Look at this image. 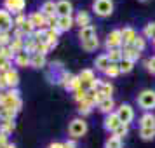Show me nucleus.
I'll return each instance as SVG.
<instances>
[{"label": "nucleus", "mask_w": 155, "mask_h": 148, "mask_svg": "<svg viewBox=\"0 0 155 148\" xmlns=\"http://www.w3.org/2000/svg\"><path fill=\"white\" fill-rule=\"evenodd\" d=\"M98 108L101 110L103 113H106V115H110V113H113V108H115V101H113V98H106L103 99L101 103L98 105Z\"/></svg>", "instance_id": "16"}, {"label": "nucleus", "mask_w": 155, "mask_h": 148, "mask_svg": "<svg viewBox=\"0 0 155 148\" xmlns=\"http://www.w3.org/2000/svg\"><path fill=\"white\" fill-rule=\"evenodd\" d=\"M140 138L145 141H150L155 138V127H140Z\"/></svg>", "instance_id": "24"}, {"label": "nucleus", "mask_w": 155, "mask_h": 148, "mask_svg": "<svg viewBox=\"0 0 155 148\" xmlns=\"http://www.w3.org/2000/svg\"><path fill=\"white\" fill-rule=\"evenodd\" d=\"M78 37H80V40H82V42L89 40V38H94V37H96V28H94L92 25H91V26H85V28H80Z\"/></svg>", "instance_id": "17"}, {"label": "nucleus", "mask_w": 155, "mask_h": 148, "mask_svg": "<svg viewBox=\"0 0 155 148\" xmlns=\"http://www.w3.org/2000/svg\"><path fill=\"white\" fill-rule=\"evenodd\" d=\"M133 45H134L138 51H140V52H143V51H145V47H147V38H145L143 35H138Z\"/></svg>", "instance_id": "33"}, {"label": "nucleus", "mask_w": 155, "mask_h": 148, "mask_svg": "<svg viewBox=\"0 0 155 148\" xmlns=\"http://www.w3.org/2000/svg\"><path fill=\"white\" fill-rule=\"evenodd\" d=\"M5 146H7V134L0 133V148H5Z\"/></svg>", "instance_id": "41"}, {"label": "nucleus", "mask_w": 155, "mask_h": 148, "mask_svg": "<svg viewBox=\"0 0 155 148\" xmlns=\"http://www.w3.org/2000/svg\"><path fill=\"white\" fill-rule=\"evenodd\" d=\"M4 77H5V82H7L9 87H14L16 89V85L19 84V77H18V71L14 70H9L4 73Z\"/></svg>", "instance_id": "19"}, {"label": "nucleus", "mask_w": 155, "mask_h": 148, "mask_svg": "<svg viewBox=\"0 0 155 148\" xmlns=\"http://www.w3.org/2000/svg\"><path fill=\"white\" fill-rule=\"evenodd\" d=\"M120 124H122V122H120L119 115H117L115 112L105 117V129H106V131H110V133H115V129H117Z\"/></svg>", "instance_id": "7"}, {"label": "nucleus", "mask_w": 155, "mask_h": 148, "mask_svg": "<svg viewBox=\"0 0 155 148\" xmlns=\"http://www.w3.org/2000/svg\"><path fill=\"white\" fill-rule=\"evenodd\" d=\"M5 44H11V42H9V35H7V31L0 33V47H4Z\"/></svg>", "instance_id": "40"}, {"label": "nucleus", "mask_w": 155, "mask_h": 148, "mask_svg": "<svg viewBox=\"0 0 155 148\" xmlns=\"http://www.w3.org/2000/svg\"><path fill=\"white\" fill-rule=\"evenodd\" d=\"M98 47H99V40H98V37H94V38H89V40L82 42V49L87 51V52H92V51H96Z\"/></svg>", "instance_id": "23"}, {"label": "nucleus", "mask_w": 155, "mask_h": 148, "mask_svg": "<svg viewBox=\"0 0 155 148\" xmlns=\"http://www.w3.org/2000/svg\"><path fill=\"white\" fill-rule=\"evenodd\" d=\"M4 87H7V82H5L4 75H0V89H4Z\"/></svg>", "instance_id": "42"}, {"label": "nucleus", "mask_w": 155, "mask_h": 148, "mask_svg": "<svg viewBox=\"0 0 155 148\" xmlns=\"http://www.w3.org/2000/svg\"><path fill=\"white\" fill-rule=\"evenodd\" d=\"M47 31V42H49V45L52 47V45H56L58 44V37H59V30L58 28H52V30H45Z\"/></svg>", "instance_id": "26"}, {"label": "nucleus", "mask_w": 155, "mask_h": 148, "mask_svg": "<svg viewBox=\"0 0 155 148\" xmlns=\"http://www.w3.org/2000/svg\"><path fill=\"white\" fill-rule=\"evenodd\" d=\"M119 68H120V73H129V71H133L134 63L129 61V59H122V61L119 63Z\"/></svg>", "instance_id": "31"}, {"label": "nucleus", "mask_w": 155, "mask_h": 148, "mask_svg": "<svg viewBox=\"0 0 155 148\" xmlns=\"http://www.w3.org/2000/svg\"><path fill=\"white\" fill-rule=\"evenodd\" d=\"M105 75L106 77H110V78H115V77H119L120 75V68H119V64L117 63H112L108 68L105 70Z\"/></svg>", "instance_id": "28"}, {"label": "nucleus", "mask_w": 155, "mask_h": 148, "mask_svg": "<svg viewBox=\"0 0 155 148\" xmlns=\"http://www.w3.org/2000/svg\"><path fill=\"white\" fill-rule=\"evenodd\" d=\"M94 64H96V68L98 70H101V71H105L108 66H110V58L106 56V54H101V56H98L96 58V61H94Z\"/></svg>", "instance_id": "21"}, {"label": "nucleus", "mask_w": 155, "mask_h": 148, "mask_svg": "<svg viewBox=\"0 0 155 148\" xmlns=\"http://www.w3.org/2000/svg\"><path fill=\"white\" fill-rule=\"evenodd\" d=\"M47 26H49V30H52V28H58V16H52V18H47Z\"/></svg>", "instance_id": "38"}, {"label": "nucleus", "mask_w": 155, "mask_h": 148, "mask_svg": "<svg viewBox=\"0 0 155 148\" xmlns=\"http://www.w3.org/2000/svg\"><path fill=\"white\" fill-rule=\"evenodd\" d=\"M49 148H64V143H51Z\"/></svg>", "instance_id": "43"}, {"label": "nucleus", "mask_w": 155, "mask_h": 148, "mask_svg": "<svg viewBox=\"0 0 155 148\" xmlns=\"http://www.w3.org/2000/svg\"><path fill=\"white\" fill-rule=\"evenodd\" d=\"M85 98H87V91H84V89H78V91H75V101H77V103L85 101Z\"/></svg>", "instance_id": "36"}, {"label": "nucleus", "mask_w": 155, "mask_h": 148, "mask_svg": "<svg viewBox=\"0 0 155 148\" xmlns=\"http://www.w3.org/2000/svg\"><path fill=\"white\" fill-rule=\"evenodd\" d=\"M12 25H14V21H12L11 14H9V11H0V33L9 31Z\"/></svg>", "instance_id": "9"}, {"label": "nucleus", "mask_w": 155, "mask_h": 148, "mask_svg": "<svg viewBox=\"0 0 155 148\" xmlns=\"http://www.w3.org/2000/svg\"><path fill=\"white\" fill-rule=\"evenodd\" d=\"M14 122H12V119H4L2 120V126H0V129H2V133H12L14 131Z\"/></svg>", "instance_id": "32"}, {"label": "nucleus", "mask_w": 155, "mask_h": 148, "mask_svg": "<svg viewBox=\"0 0 155 148\" xmlns=\"http://www.w3.org/2000/svg\"><path fill=\"white\" fill-rule=\"evenodd\" d=\"M138 105H140V108H143L145 112H152L155 108V91L145 89L143 92H140V96H138Z\"/></svg>", "instance_id": "1"}, {"label": "nucleus", "mask_w": 155, "mask_h": 148, "mask_svg": "<svg viewBox=\"0 0 155 148\" xmlns=\"http://www.w3.org/2000/svg\"><path fill=\"white\" fill-rule=\"evenodd\" d=\"M64 148H77V145H75V141H66Z\"/></svg>", "instance_id": "44"}, {"label": "nucleus", "mask_w": 155, "mask_h": 148, "mask_svg": "<svg viewBox=\"0 0 155 148\" xmlns=\"http://www.w3.org/2000/svg\"><path fill=\"white\" fill-rule=\"evenodd\" d=\"M28 21V19H26V18H25V16L23 14H19L18 16V18H16V21H14V25L16 26H18V28H23V25H25V23Z\"/></svg>", "instance_id": "39"}, {"label": "nucleus", "mask_w": 155, "mask_h": 148, "mask_svg": "<svg viewBox=\"0 0 155 148\" xmlns=\"http://www.w3.org/2000/svg\"><path fill=\"white\" fill-rule=\"evenodd\" d=\"M4 5L7 11H12L14 14H21V11L26 5V0H5Z\"/></svg>", "instance_id": "8"}, {"label": "nucleus", "mask_w": 155, "mask_h": 148, "mask_svg": "<svg viewBox=\"0 0 155 148\" xmlns=\"http://www.w3.org/2000/svg\"><path fill=\"white\" fill-rule=\"evenodd\" d=\"M141 2H148V0H141Z\"/></svg>", "instance_id": "46"}, {"label": "nucleus", "mask_w": 155, "mask_h": 148, "mask_svg": "<svg viewBox=\"0 0 155 148\" xmlns=\"http://www.w3.org/2000/svg\"><path fill=\"white\" fill-rule=\"evenodd\" d=\"M30 64L33 68H42V66H45V56L38 54V52H33L31 58H30Z\"/></svg>", "instance_id": "20"}, {"label": "nucleus", "mask_w": 155, "mask_h": 148, "mask_svg": "<svg viewBox=\"0 0 155 148\" xmlns=\"http://www.w3.org/2000/svg\"><path fill=\"white\" fill-rule=\"evenodd\" d=\"M92 11L99 16V18H106L113 12V0H94L92 4Z\"/></svg>", "instance_id": "2"}, {"label": "nucleus", "mask_w": 155, "mask_h": 148, "mask_svg": "<svg viewBox=\"0 0 155 148\" xmlns=\"http://www.w3.org/2000/svg\"><path fill=\"white\" fill-rule=\"evenodd\" d=\"M106 56L110 58V63H117L119 64L122 59H124V52H122V49H112L106 52Z\"/></svg>", "instance_id": "22"}, {"label": "nucleus", "mask_w": 155, "mask_h": 148, "mask_svg": "<svg viewBox=\"0 0 155 148\" xmlns=\"http://www.w3.org/2000/svg\"><path fill=\"white\" fill-rule=\"evenodd\" d=\"M117 115H119V119H120V122L122 124H131L133 122V119H134V110H133V106L131 105H127V103H122V105L117 108Z\"/></svg>", "instance_id": "5"}, {"label": "nucleus", "mask_w": 155, "mask_h": 148, "mask_svg": "<svg viewBox=\"0 0 155 148\" xmlns=\"http://www.w3.org/2000/svg\"><path fill=\"white\" fill-rule=\"evenodd\" d=\"M75 25V19L71 16H63V18H58V30L59 31H68Z\"/></svg>", "instance_id": "12"}, {"label": "nucleus", "mask_w": 155, "mask_h": 148, "mask_svg": "<svg viewBox=\"0 0 155 148\" xmlns=\"http://www.w3.org/2000/svg\"><path fill=\"white\" fill-rule=\"evenodd\" d=\"M105 148H122V140L117 138L115 134L108 136V140L105 141Z\"/></svg>", "instance_id": "25"}, {"label": "nucleus", "mask_w": 155, "mask_h": 148, "mask_svg": "<svg viewBox=\"0 0 155 148\" xmlns=\"http://www.w3.org/2000/svg\"><path fill=\"white\" fill-rule=\"evenodd\" d=\"M140 127H155V115L152 112H147V113H143L141 115V119H140Z\"/></svg>", "instance_id": "15"}, {"label": "nucleus", "mask_w": 155, "mask_h": 148, "mask_svg": "<svg viewBox=\"0 0 155 148\" xmlns=\"http://www.w3.org/2000/svg\"><path fill=\"white\" fill-rule=\"evenodd\" d=\"M9 49L12 51L14 54L23 52V42H21V38H12V42L9 44Z\"/></svg>", "instance_id": "30"}, {"label": "nucleus", "mask_w": 155, "mask_h": 148, "mask_svg": "<svg viewBox=\"0 0 155 148\" xmlns=\"http://www.w3.org/2000/svg\"><path fill=\"white\" fill-rule=\"evenodd\" d=\"M122 52H124V59H129V61H133V63H136L141 56V52L136 49L134 45H124V47H122Z\"/></svg>", "instance_id": "10"}, {"label": "nucleus", "mask_w": 155, "mask_h": 148, "mask_svg": "<svg viewBox=\"0 0 155 148\" xmlns=\"http://www.w3.org/2000/svg\"><path fill=\"white\" fill-rule=\"evenodd\" d=\"M127 133H129V126H127V124H120V126L115 129V133H113V134H115L117 138H120V140H122L124 136H127Z\"/></svg>", "instance_id": "35"}, {"label": "nucleus", "mask_w": 155, "mask_h": 148, "mask_svg": "<svg viewBox=\"0 0 155 148\" xmlns=\"http://www.w3.org/2000/svg\"><path fill=\"white\" fill-rule=\"evenodd\" d=\"M5 148H16V146H14V145H7Z\"/></svg>", "instance_id": "45"}, {"label": "nucleus", "mask_w": 155, "mask_h": 148, "mask_svg": "<svg viewBox=\"0 0 155 148\" xmlns=\"http://www.w3.org/2000/svg\"><path fill=\"white\" fill-rule=\"evenodd\" d=\"M30 54L26 52V51H23V52H19V54H16V63L19 64V66H26V64H30Z\"/></svg>", "instance_id": "27"}, {"label": "nucleus", "mask_w": 155, "mask_h": 148, "mask_svg": "<svg viewBox=\"0 0 155 148\" xmlns=\"http://www.w3.org/2000/svg\"><path fill=\"white\" fill-rule=\"evenodd\" d=\"M45 18H52V16H56V4L52 2V0H47V2H44L42 5V11H40Z\"/></svg>", "instance_id": "18"}, {"label": "nucleus", "mask_w": 155, "mask_h": 148, "mask_svg": "<svg viewBox=\"0 0 155 148\" xmlns=\"http://www.w3.org/2000/svg\"><path fill=\"white\" fill-rule=\"evenodd\" d=\"M28 19L33 23L35 28H40V26H45V25H47V18H45L42 12H31Z\"/></svg>", "instance_id": "14"}, {"label": "nucleus", "mask_w": 155, "mask_h": 148, "mask_svg": "<svg viewBox=\"0 0 155 148\" xmlns=\"http://www.w3.org/2000/svg\"><path fill=\"white\" fill-rule=\"evenodd\" d=\"M106 49L112 51V49H122L124 47V42H122V31L120 30H113L108 33L106 37Z\"/></svg>", "instance_id": "4"}, {"label": "nucleus", "mask_w": 155, "mask_h": 148, "mask_svg": "<svg viewBox=\"0 0 155 148\" xmlns=\"http://www.w3.org/2000/svg\"><path fill=\"white\" fill-rule=\"evenodd\" d=\"M68 133H70L71 138H82V136L87 133V122H85L84 119H73L70 122Z\"/></svg>", "instance_id": "3"}, {"label": "nucleus", "mask_w": 155, "mask_h": 148, "mask_svg": "<svg viewBox=\"0 0 155 148\" xmlns=\"http://www.w3.org/2000/svg\"><path fill=\"white\" fill-rule=\"evenodd\" d=\"M75 25H78L80 28L91 26V14H89V12H85V11H80V12L75 16Z\"/></svg>", "instance_id": "13"}, {"label": "nucleus", "mask_w": 155, "mask_h": 148, "mask_svg": "<svg viewBox=\"0 0 155 148\" xmlns=\"http://www.w3.org/2000/svg\"><path fill=\"white\" fill-rule=\"evenodd\" d=\"M99 91L103 92L106 98H112V94H113V85L110 84V82H101V87H99Z\"/></svg>", "instance_id": "34"}, {"label": "nucleus", "mask_w": 155, "mask_h": 148, "mask_svg": "<svg viewBox=\"0 0 155 148\" xmlns=\"http://www.w3.org/2000/svg\"><path fill=\"white\" fill-rule=\"evenodd\" d=\"M143 37H145V38H152V40H155V23H148V25H145V28H143Z\"/></svg>", "instance_id": "29"}, {"label": "nucleus", "mask_w": 155, "mask_h": 148, "mask_svg": "<svg viewBox=\"0 0 155 148\" xmlns=\"http://www.w3.org/2000/svg\"><path fill=\"white\" fill-rule=\"evenodd\" d=\"M71 11H73L71 2H68V0H59V2H56V14H58V18L71 16Z\"/></svg>", "instance_id": "6"}, {"label": "nucleus", "mask_w": 155, "mask_h": 148, "mask_svg": "<svg viewBox=\"0 0 155 148\" xmlns=\"http://www.w3.org/2000/svg\"><path fill=\"white\" fill-rule=\"evenodd\" d=\"M120 31H122V42H124V45H133L134 40H136V37H138L136 30L131 28V26H126V28L120 30Z\"/></svg>", "instance_id": "11"}, {"label": "nucleus", "mask_w": 155, "mask_h": 148, "mask_svg": "<svg viewBox=\"0 0 155 148\" xmlns=\"http://www.w3.org/2000/svg\"><path fill=\"white\" fill-rule=\"evenodd\" d=\"M145 66H147L148 71H152V73H155V56H152L150 59H147V63H145Z\"/></svg>", "instance_id": "37"}]
</instances>
